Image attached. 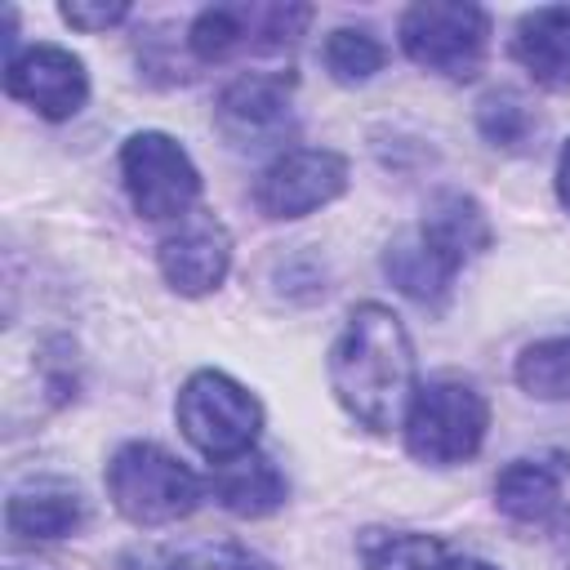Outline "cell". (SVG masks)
Listing matches in <instances>:
<instances>
[{
	"instance_id": "ba28073f",
	"label": "cell",
	"mask_w": 570,
	"mask_h": 570,
	"mask_svg": "<svg viewBox=\"0 0 570 570\" xmlns=\"http://www.w3.org/2000/svg\"><path fill=\"white\" fill-rule=\"evenodd\" d=\"M347 191V160L325 147L281 151L254 183V205L263 218H307L312 209Z\"/></svg>"
},
{
	"instance_id": "5b68a950",
	"label": "cell",
	"mask_w": 570,
	"mask_h": 570,
	"mask_svg": "<svg viewBox=\"0 0 570 570\" xmlns=\"http://www.w3.org/2000/svg\"><path fill=\"white\" fill-rule=\"evenodd\" d=\"M396 31L414 67L445 80H472L490 45V13L463 0H419L401 13Z\"/></svg>"
},
{
	"instance_id": "3957f363",
	"label": "cell",
	"mask_w": 570,
	"mask_h": 570,
	"mask_svg": "<svg viewBox=\"0 0 570 570\" xmlns=\"http://www.w3.org/2000/svg\"><path fill=\"white\" fill-rule=\"evenodd\" d=\"M401 428H405V450L419 463L450 468L481 450L490 428V401L463 379H428L423 387H414Z\"/></svg>"
},
{
	"instance_id": "52a82bcc",
	"label": "cell",
	"mask_w": 570,
	"mask_h": 570,
	"mask_svg": "<svg viewBox=\"0 0 570 570\" xmlns=\"http://www.w3.org/2000/svg\"><path fill=\"white\" fill-rule=\"evenodd\" d=\"M312 22L307 4H209L187 27V49L200 62H223L236 49H285Z\"/></svg>"
},
{
	"instance_id": "2e32d148",
	"label": "cell",
	"mask_w": 570,
	"mask_h": 570,
	"mask_svg": "<svg viewBox=\"0 0 570 570\" xmlns=\"http://www.w3.org/2000/svg\"><path fill=\"white\" fill-rule=\"evenodd\" d=\"M561 481H566V463L552 468L543 459H512L494 476V503L503 517L521 525H548L561 512Z\"/></svg>"
},
{
	"instance_id": "8992f818",
	"label": "cell",
	"mask_w": 570,
	"mask_h": 570,
	"mask_svg": "<svg viewBox=\"0 0 570 570\" xmlns=\"http://www.w3.org/2000/svg\"><path fill=\"white\" fill-rule=\"evenodd\" d=\"M120 178L134 209L151 223L187 218L200 196V169L191 165L187 147L160 129H138L120 147Z\"/></svg>"
},
{
	"instance_id": "7a4b0ae2",
	"label": "cell",
	"mask_w": 570,
	"mask_h": 570,
	"mask_svg": "<svg viewBox=\"0 0 570 570\" xmlns=\"http://www.w3.org/2000/svg\"><path fill=\"white\" fill-rule=\"evenodd\" d=\"M107 499L134 525H169L196 512L200 476L151 441H129L107 463Z\"/></svg>"
},
{
	"instance_id": "cb8c5ba5",
	"label": "cell",
	"mask_w": 570,
	"mask_h": 570,
	"mask_svg": "<svg viewBox=\"0 0 570 570\" xmlns=\"http://www.w3.org/2000/svg\"><path fill=\"white\" fill-rule=\"evenodd\" d=\"M557 200H561L566 214H570V142L561 147V160H557Z\"/></svg>"
},
{
	"instance_id": "277c9868",
	"label": "cell",
	"mask_w": 570,
	"mask_h": 570,
	"mask_svg": "<svg viewBox=\"0 0 570 570\" xmlns=\"http://www.w3.org/2000/svg\"><path fill=\"white\" fill-rule=\"evenodd\" d=\"M174 419L183 436L209 459L227 463L236 454H249L263 432V405L249 387H240L223 370H196L174 405Z\"/></svg>"
},
{
	"instance_id": "7402d4cb",
	"label": "cell",
	"mask_w": 570,
	"mask_h": 570,
	"mask_svg": "<svg viewBox=\"0 0 570 570\" xmlns=\"http://www.w3.org/2000/svg\"><path fill=\"white\" fill-rule=\"evenodd\" d=\"M160 570H272V566L240 543H200L160 561Z\"/></svg>"
},
{
	"instance_id": "ffe728a7",
	"label": "cell",
	"mask_w": 570,
	"mask_h": 570,
	"mask_svg": "<svg viewBox=\"0 0 570 570\" xmlns=\"http://www.w3.org/2000/svg\"><path fill=\"white\" fill-rule=\"evenodd\" d=\"M517 383L539 401H566L570 396V334L539 338L517 356Z\"/></svg>"
},
{
	"instance_id": "30bf717a",
	"label": "cell",
	"mask_w": 570,
	"mask_h": 570,
	"mask_svg": "<svg viewBox=\"0 0 570 570\" xmlns=\"http://www.w3.org/2000/svg\"><path fill=\"white\" fill-rule=\"evenodd\" d=\"M289 102L294 71H245L218 94L214 125L232 147H272L289 134Z\"/></svg>"
},
{
	"instance_id": "9c48e42d",
	"label": "cell",
	"mask_w": 570,
	"mask_h": 570,
	"mask_svg": "<svg viewBox=\"0 0 570 570\" xmlns=\"http://www.w3.org/2000/svg\"><path fill=\"white\" fill-rule=\"evenodd\" d=\"M4 94L45 120H67L89 98V71L62 45H27L4 58Z\"/></svg>"
},
{
	"instance_id": "5bb4252c",
	"label": "cell",
	"mask_w": 570,
	"mask_h": 570,
	"mask_svg": "<svg viewBox=\"0 0 570 570\" xmlns=\"http://www.w3.org/2000/svg\"><path fill=\"white\" fill-rule=\"evenodd\" d=\"M383 272H387V281H392L405 298H414V303H423V307H441V303L450 298V289H454L459 263H450L419 227H410V232H401L396 240H387V249H383Z\"/></svg>"
},
{
	"instance_id": "e0dca14e",
	"label": "cell",
	"mask_w": 570,
	"mask_h": 570,
	"mask_svg": "<svg viewBox=\"0 0 570 570\" xmlns=\"http://www.w3.org/2000/svg\"><path fill=\"white\" fill-rule=\"evenodd\" d=\"M419 232H423L450 263H459V267H463L468 258H476L481 249H490V240H494L485 209H481L472 196H463V191H441V196H432L428 209H423Z\"/></svg>"
},
{
	"instance_id": "4fadbf2b",
	"label": "cell",
	"mask_w": 570,
	"mask_h": 570,
	"mask_svg": "<svg viewBox=\"0 0 570 570\" xmlns=\"http://www.w3.org/2000/svg\"><path fill=\"white\" fill-rule=\"evenodd\" d=\"M512 58L543 89H570V4L530 9L512 31Z\"/></svg>"
},
{
	"instance_id": "6da1fadb",
	"label": "cell",
	"mask_w": 570,
	"mask_h": 570,
	"mask_svg": "<svg viewBox=\"0 0 570 570\" xmlns=\"http://www.w3.org/2000/svg\"><path fill=\"white\" fill-rule=\"evenodd\" d=\"M325 370L334 401L370 432H392L414 401V343L383 303L352 307Z\"/></svg>"
},
{
	"instance_id": "603a6c76",
	"label": "cell",
	"mask_w": 570,
	"mask_h": 570,
	"mask_svg": "<svg viewBox=\"0 0 570 570\" xmlns=\"http://www.w3.org/2000/svg\"><path fill=\"white\" fill-rule=\"evenodd\" d=\"M58 13H62V22H71L76 31H89V36H94V31H107V27L125 22V18H129V4H125V0H111V4H107V0H67Z\"/></svg>"
},
{
	"instance_id": "7c38bea8",
	"label": "cell",
	"mask_w": 570,
	"mask_h": 570,
	"mask_svg": "<svg viewBox=\"0 0 570 570\" xmlns=\"http://www.w3.org/2000/svg\"><path fill=\"white\" fill-rule=\"evenodd\" d=\"M4 525L13 539H67L85 525V499L76 485L58 481V476H40L31 485H18L4 503Z\"/></svg>"
},
{
	"instance_id": "44dd1931",
	"label": "cell",
	"mask_w": 570,
	"mask_h": 570,
	"mask_svg": "<svg viewBox=\"0 0 570 570\" xmlns=\"http://www.w3.org/2000/svg\"><path fill=\"white\" fill-rule=\"evenodd\" d=\"M321 58H325V71L338 85H365L383 67L387 53H383V45H379V36L370 27H334L325 36Z\"/></svg>"
},
{
	"instance_id": "ac0fdd59",
	"label": "cell",
	"mask_w": 570,
	"mask_h": 570,
	"mask_svg": "<svg viewBox=\"0 0 570 570\" xmlns=\"http://www.w3.org/2000/svg\"><path fill=\"white\" fill-rule=\"evenodd\" d=\"M356 557L361 570H441L450 561L445 543L419 530H361Z\"/></svg>"
},
{
	"instance_id": "9a60e30c",
	"label": "cell",
	"mask_w": 570,
	"mask_h": 570,
	"mask_svg": "<svg viewBox=\"0 0 570 570\" xmlns=\"http://www.w3.org/2000/svg\"><path fill=\"white\" fill-rule=\"evenodd\" d=\"M209 490H214V499H218L227 512H236V517H267V512H276V508L285 503V494H289L281 468H276L272 459L254 454V450H249V454H236V459H227V463H214Z\"/></svg>"
},
{
	"instance_id": "d4e9b609",
	"label": "cell",
	"mask_w": 570,
	"mask_h": 570,
	"mask_svg": "<svg viewBox=\"0 0 570 570\" xmlns=\"http://www.w3.org/2000/svg\"><path fill=\"white\" fill-rule=\"evenodd\" d=\"M441 570H499V566H490V561H481V557H450Z\"/></svg>"
},
{
	"instance_id": "8fae6325",
	"label": "cell",
	"mask_w": 570,
	"mask_h": 570,
	"mask_svg": "<svg viewBox=\"0 0 570 570\" xmlns=\"http://www.w3.org/2000/svg\"><path fill=\"white\" fill-rule=\"evenodd\" d=\"M156 263H160V276L178 294L200 298V294L223 285V276L232 267V236H227V227L218 218L191 214V218H183V227L174 236L160 240Z\"/></svg>"
},
{
	"instance_id": "d6986e66",
	"label": "cell",
	"mask_w": 570,
	"mask_h": 570,
	"mask_svg": "<svg viewBox=\"0 0 570 570\" xmlns=\"http://www.w3.org/2000/svg\"><path fill=\"white\" fill-rule=\"evenodd\" d=\"M476 129L499 151H525L539 134V116L517 89H494L476 102Z\"/></svg>"
}]
</instances>
